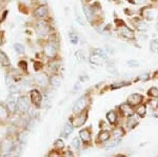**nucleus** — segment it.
<instances>
[{"instance_id":"obj_1","label":"nucleus","mask_w":158,"mask_h":157,"mask_svg":"<svg viewBox=\"0 0 158 157\" xmlns=\"http://www.w3.org/2000/svg\"><path fill=\"white\" fill-rule=\"evenodd\" d=\"M34 30L40 38H49L51 33V27L48 20H35Z\"/></svg>"},{"instance_id":"obj_2","label":"nucleus","mask_w":158,"mask_h":157,"mask_svg":"<svg viewBox=\"0 0 158 157\" xmlns=\"http://www.w3.org/2000/svg\"><path fill=\"white\" fill-rule=\"evenodd\" d=\"M49 14H50L49 6L44 3L37 4L32 11V15L35 18V20H48Z\"/></svg>"},{"instance_id":"obj_3","label":"nucleus","mask_w":158,"mask_h":157,"mask_svg":"<svg viewBox=\"0 0 158 157\" xmlns=\"http://www.w3.org/2000/svg\"><path fill=\"white\" fill-rule=\"evenodd\" d=\"M31 107V101L27 96H19L16 101V111L20 114L27 113Z\"/></svg>"},{"instance_id":"obj_4","label":"nucleus","mask_w":158,"mask_h":157,"mask_svg":"<svg viewBox=\"0 0 158 157\" xmlns=\"http://www.w3.org/2000/svg\"><path fill=\"white\" fill-rule=\"evenodd\" d=\"M34 82L41 89H47L50 85V76L45 72H40L35 75Z\"/></svg>"},{"instance_id":"obj_5","label":"nucleus","mask_w":158,"mask_h":157,"mask_svg":"<svg viewBox=\"0 0 158 157\" xmlns=\"http://www.w3.org/2000/svg\"><path fill=\"white\" fill-rule=\"evenodd\" d=\"M29 98H30V101H31V105L36 107L37 109L40 108L41 105V101H42V95L40 93L39 90L37 89H33L31 90L30 94H29Z\"/></svg>"},{"instance_id":"obj_6","label":"nucleus","mask_w":158,"mask_h":157,"mask_svg":"<svg viewBox=\"0 0 158 157\" xmlns=\"http://www.w3.org/2000/svg\"><path fill=\"white\" fill-rule=\"evenodd\" d=\"M86 118H88V111H83V112L77 114V116L74 117V119L72 121L73 126H75V128L81 126L86 121Z\"/></svg>"},{"instance_id":"obj_7","label":"nucleus","mask_w":158,"mask_h":157,"mask_svg":"<svg viewBox=\"0 0 158 157\" xmlns=\"http://www.w3.org/2000/svg\"><path fill=\"white\" fill-rule=\"evenodd\" d=\"M0 65L4 69H10L12 67L11 60H10L9 55L4 52L3 50L0 49Z\"/></svg>"},{"instance_id":"obj_8","label":"nucleus","mask_w":158,"mask_h":157,"mask_svg":"<svg viewBox=\"0 0 158 157\" xmlns=\"http://www.w3.org/2000/svg\"><path fill=\"white\" fill-rule=\"evenodd\" d=\"M61 85H62V77L59 74L54 73L50 76V85L53 89H58Z\"/></svg>"},{"instance_id":"obj_9","label":"nucleus","mask_w":158,"mask_h":157,"mask_svg":"<svg viewBox=\"0 0 158 157\" xmlns=\"http://www.w3.org/2000/svg\"><path fill=\"white\" fill-rule=\"evenodd\" d=\"M86 105H88V100H86L85 96L80 97L77 101H76L75 105H74V112H76V113L82 112V110H85V109Z\"/></svg>"},{"instance_id":"obj_10","label":"nucleus","mask_w":158,"mask_h":157,"mask_svg":"<svg viewBox=\"0 0 158 157\" xmlns=\"http://www.w3.org/2000/svg\"><path fill=\"white\" fill-rule=\"evenodd\" d=\"M83 12H85V15L86 19H88L90 22H93L94 19H95V16H96L93 6H89L88 3H85V4H83Z\"/></svg>"},{"instance_id":"obj_11","label":"nucleus","mask_w":158,"mask_h":157,"mask_svg":"<svg viewBox=\"0 0 158 157\" xmlns=\"http://www.w3.org/2000/svg\"><path fill=\"white\" fill-rule=\"evenodd\" d=\"M61 65V61L60 59H58V58H54V59H50L49 60V63H48V69L52 74H54V73H57V71L59 70Z\"/></svg>"},{"instance_id":"obj_12","label":"nucleus","mask_w":158,"mask_h":157,"mask_svg":"<svg viewBox=\"0 0 158 157\" xmlns=\"http://www.w3.org/2000/svg\"><path fill=\"white\" fill-rule=\"evenodd\" d=\"M10 114H11V112H10V110L7 109L6 105L0 103V122L3 123L9 120Z\"/></svg>"},{"instance_id":"obj_13","label":"nucleus","mask_w":158,"mask_h":157,"mask_svg":"<svg viewBox=\"0 0 158 157\" xmlns=\"http://www.w3.org/2000/svg\"><path fill=\"white\" fill-rule=\"evenodd\" d=\"M104 61H106V57H103L102 55H99L95 52H93V54L90 56V62L93 63V64H95V65L103 64Z\"/></svg>"},{"instance_id":"obj_14","label":"nucleus","mask_w":158,"mask_h":157,"mask_svg":"<svg viewBox=\"0 0 158 157\" xmlns=\"http://www.w3.org/2000/svg\"><path fill=\"white\" fill-rule=\"evenodd\" d=\"M142 101V96L139 94H132L129 96L128 103L131 105H137Z\"/></svg>"},{"instance_id":"obj_15","label":"nucleus","mask_w":158,"mask_h":157,"mask_svg":"<svg viewBox=\"0 0 158 157\" xmlns=\"http://www.w3.org/2000/svg\"><path fill=\"white\" fill-rule=\"evenodd\" d=\"M79 135H80L81 140H82L85 143H89L91 141V131H90V129H83L82 131H80Z\"/></svg>"},{"instance_id":"obj_16","label":"nucleus","mask_w":158,"mask_h":157,"mask_svg":"<svg viewBox=\"0 0 158 157\" xmlns=\"http://www.w3.org/2000/svg\"><path fill=\"white\" fill-rule=\"evenodd\" d=\"M120 33H121L122 36L126 37V38H129V39H132V38H134L133 31H132L131 29H129L128 27H126V25H122V27H121Z\"/></svg>"},{"instance_id":"obj_17","label":"nucleus","mask_w":158,"mask_h":157,"mask_svg":"<svg viewBox=\"0 0 158 157\" xmlns=\"http://www.w3.org/2000/svg\"><path fill=\"white\" fill-rule=\"evenodd\" d=\"M13 146H14V143H13L10 139H6V140L3 141V143H1V149H0V151L4 152V153H9V152H11Z\"/></svg>"},{"instance_id":"obj_18","label":"nucleus","mask_w":158,"mask_h":157,"mask_svg":"<svg viewBox=\"0 0 158 157\" xmlns=\"http://www.w3.org/2000/svg\"><path fill=\"white\" fill-rule=\"evenodd\" d=\"M120 111L124 115H132L133 114V109H132V105H129V103H122L120 105Z\"/></svg>"},{"instance_id":"obj_19","label":"nucleus","mask_w":158,"mask_h":157,"mask_svg":"<svg viewBox=\"0 0 158 157\" xmlns=\"http://www.w3.org/2000/svg\"><path fill=\"white\" fill-rule=\"evenodd\" d=\"M13 48H14L15 52L18 55H24L25 54V48L23 44L19 43V42H16V43L13 44Z\"/></svg>"},{"instance_id":"obj_20","label":"nucleus","mask_w":158,"mask_h":157,"mask_svg":"<svg viewBox=\"0 0 158 157\" xmlns=\"http://www.w3.org/2000/svg\"><path fill=\"white\" fill-rule=\"evenodd\" d=\"M106 118H108V121L111 125H114L117 121V113L115 111H110V112L106 114Z\"/></svg>"},{"instance_id":"obj_21","label":"nucleus","mask_w":158,"mask_h":157,"mask_svg":"<svg viewBox=\"0 0 158 157\" xmlns=\"http://www.w3.org/2000/svg\"><path fill=\"white\" fill-rule=\"evenodd\" d=\"M17 68L20 70V72L22 73V74H24V73H27V62L25 61V60L21 59L18 61V64H17Z\"/></svg>"},{"instance_id":"obj_22","label":"nucleus","mask_w":158,"mask_h":157,"mask_svg":"<svg viewBox=\"0 0 158 157\" xmlns=\"http://www.w3.org/2000/svg\"><path fill=\"white\" fill-rule=\"evenodd\" d=\"M142 16L146 17L147 19H154V17L156 16V14H155V12L153 11V10H150V9H144L143 12H142Z\"/></svg>"},{"instance_id":"obj_23","label":"nucleus","mask_w":158,"mask_h":157,"mask_svg":"<svg viewBox=\"0 0 158 157\" xmlns=\"http://www.w3.org/2000/svg\"><path fill=\"white\" fill-rule=\"evenodd\" d=\"M110 138V134L108 131H101L98 135V141L99 143H104Z\"/></svg>"},{"instance_id":"obj_24","label":"nucleus","mask_w":158,"mask_h":157,"mask_svg":"<svg viewBox=\"0 0 158 157\" xmlns=\"http://www.w3.org/2000/svg\"><path fill=\"white\" fill-rule=\"evenodd\" d=\"M20 151H21V147L18 146V145H14L11 150V155L12 157H17L20 154Z\"/></svg>"},{"instance_id":"obj_25","label":"nucleus","mask_w":158,"mask_h":157,"mask_svg":"<svg viewBox=\"0 0 158 157\" xmlns=\"http://www.w3.org/2000/svg\"><path fill=\"white\" fill-rule=\"evenodd\" d=\"M134 24H135V27H137L138 30H140V31H143V30H146L147 29V25L146 23H144L143 21H141L140 19H136L134 21Z\"/></svg>"},{"instance_id":"obj_26","label":"nucleus","mask_w":158,"mask_h":157,"mask_svg":"<svg viewBox=\"0 0 158 157\" xmlns=\"http://www.w3.org/2000/svg\"><path fill=\"white\" fill-rule=\"evenodd\" d=\"M138 123V118L135 117V116H132V117H130L128 119V122H127V125H128L129 128H134L135 126Z\"/></svg>"},{"instance_id":"obj_27","label":"nucleus","mask_w":158,"mask_h":157,"mask_svg":"<svg viewBox=\"0 0 158 157\" xmlns=\"http://www.w3.org/2000/svg\"><path fill=\"white\" fill-rule=\"evenodd\" d=\"M72 131H73V125L71 126L70 123H68L64 128V131H63V133H62V136L63 137H68V136L72 133Z\"/></svg>"},{"instance_id":"obj_28","label":"nucleus","mask_w":158,"mask_h":157,"mask_svg":"<svg viewBox=\"0 0 158 157\" xmlns=\"http://www.w3.org/2000/svg\"><path fill=\"white\" fill-rule=\"evenodd\" d=\"M124 134V131L122 130L121 128H116V129H114L113 130V136L115 138H119V137H121L122 135Z\"/></svg>"},{"instance_id":"obj_29","label":"nucleus","mask_w":158,"mask_h":157,"mask_svg":"<svg viewBox=\"0 0 158 157\" xmlns=\"http://www.w3.org/2000/svg\"><path fill=\"white\" fill-rule=\"evenodd\" d=\"M78 35L75 34V33H70V41L72 44H77L78 43Z\"/></svg>"},{"instance_id":"obj_30","label":"nucleus","mask_w":158,"mask_h":157,"mask_svg":"<svg viewBox=\"0 0 158 157\" xmlns=\"http://www.w3.org/2000/svg\"><path fill=\"white\" fill-rule=\"evenodd\" d=\"M75 58L78 62H82L83 60H85V55H83V53L81 52V51H77V52L75 53Z\"/></svg>"},{"instance_id":"obj_31","label":"nucleus","mask_w":158,"mask_h":157,"mask_svg":"<svg viewBox=\"0 0 158 157\" xmlns=\"http://www.w3.org/2000/svg\"><path fill=\"white\" fill-rule=\"evenodd\" d=\"M146 105H139L138 108H137V110H136V113L138 114L139 116H143L144 114H146L147 112V110H146Z\"/></svg>"},{"instance_id":"obj_32","label":"nucleus","mask_w":158,"mask_h":157,"mask_svg":"<svg viewBox=\"0 0 158 157\" xmlns=\"http://www.w3.org/2000/svg\"><path fill=\"white\" fill-rule=\"evenodd\" d=\"M106 71H108V73H110V74H112V75H117L116 68L114 67V65H112V64L106 65Z\"/></svg>"},{"instance_id":"obj_33","label":"nucleus","mask_w":158,"mask_h":157,"mask_svg":"<svg viewBox=\"0 0 158 157\" xmlns=\"http://www.w3.org/2000/svg\"><path fill=\"white\" fill-rule=\"evenodd\" d=\"M149 95L152 96V97H154V98L158 97V89L157 88H151L149 90Z\"/></svg>"},{"instance_id":"obj_34","label":"nucleus","mask_w":158,"mask_h":157,"mask_svg":"<svg viewBox=\"0 0 158 157\" xmlns=\"http://www.w3.org/2000/svg\"><path fill=\"white\" fill-rule=\"evenodd\" d=\"M150 107H151L153 110H157L158 109V100L157 99H152L150 100Z\"/></svg>"},{"instance_id":"obj_35","label":"nucleus","mask_w":158,"mask_h":157,"mask_svg":"<svg viewBox=\"0 0 158 157\" xmlns=\"http://www.w3.org/2000/svg\"><path fill=\"white\" fill-rule=\"evenodd\" d=\"M128 64L130 65V67L137 68L139 65V62L137 61V60H135V59H130V60H128Z\"/></svg>"},{"instance_id":"obj_36","label":"nucleus","mask_w":158,"mask_h":157,"mask_svg":"<svg viewBox=\"0 0 158 157\" xmlns=\"http://www.w3.org/2000/svg\"><path fill=\"white\" fill-rule=\"evenodd\" d=\"M19 139H20V141L21 143H25V141L27 140V133H21L20 134V136H19Z\"/></svg>"},{"instance_id":"obj_37","label":"nucleus","mask_w":158,"mask_h":157,"mask_svg":"<svg viewBox=\"0 0 158 157\" xmlns=\"http://www.w3.org/2000/svg\"><path fill=\"white\" fill-rule=\"evenodd\" d=\"M72 146L74 147L75 149H78L79 147H80V143H79V140L77 138H74L73 141H72Z\"/></svg>"},{"instance_id":"obj_38","label":"nucleus","mask_w":158,"mask_h":157,"mask_svg":"<svg viewBox=\"0 0 158 157\" xmlns=\"http://www.w3.org/2000/svg\"><path fill=\"white\" fill-rule=\"evenodd\" d=\"M157 41L156 40H154V41L151 43V50L153 51V52H156V51L158 50V45H157Z\"/></svg>"},{"instance_id":"obj_39","label":"nucleus","mask_w":158,"mask_h":157,"mask_svg":"<svg viewBox=\"0 0 158 157\" xmlns=\"http://www.w3.org/2000/svg\"><path fill=\"white\" fill-rule=\"evenodd\" d=\"M55 147L57 148V150H59V149H62L63 147H64V145H63V143L61 140H57L55 143Z\"/></svg>"},{"instance_id":"obj_40","label":"nucleus","mask_w":158,"mask_h":157,"mask_svg":"<svg viewBox=\"0 0 158 157\" xmlns=\"http://www.w3.org/2000/svg\"><path fill=\"white\" fill-rule=\"evenodd\" d=\"M76 20H77V22L79 24H81V25H83L85 24V22H83V20L81 19V17H80V15L78 14V12L76 11Z\"/></svg>"},{"instance_id":"obj_41","label":"nucleus","mask_w":158,"mask_h":157,"mask_svg":"<svg viewBox=\"0 0 158 157\" xmlns=\"http://www.w3.org/2000/svg\"><path fill=\"white\" fill-rule=\"evenodd\" d=\"M62 157H74V154L71 151H65L62 154Z\"/></svg>"},{"instance_id":"obj_42","label":"nucleus","mask_w":158,"mask_h":157,"mask_svg":"<svg viewBox=\"0 0 158 157\" xmlns=\"http://www.w3.org/2000/svg\"><path fill=\"white\" fill-rule=\"evenodd\" d=\"M123 85H124V83H123V82H120V83H115V85H112V89H118V88H120V87H123Z\"/></svg>"},{"instance_id":"obj_43","label":"nucleus","mask_w":158,"mask_h":157,"mask_svg":"<svg viewBox=\"0 0 158 157\" xmlns=\"http://www.w3.org/2000/svg\"><path fill=\"white\" fill-rule=\"evenodd\" d=\"M106 52H109L110 54H114V49L110 47V45H106Z\"/></svg>"},{"instance_id":"obj_44","label":"nucleus","mask_w":158,"mask_h":157,"mask_svg":"<svg viewBox=\"0 0 158 157\" xmlns=\"http://www.w3.org/2000/svg\"><path fill=\"white\" fill-rule=\"evenodd\" d=\"M148 78H149V74H142L141 76H140V79H142V80H147Z\"/></svg>"},{"instance_id":"obj_45","label":"nucleus","mask_w":158,"mask_h":157,"mask_svg":"<svg viewBox=\"0 0 158 157\" xmlns=\"http://www.w3.org/2000/svg\"><path fill=\"white\" fill-rule=\"evenodd\" d=\"M3 44V33L0 32V47Z\"/></svg>"},{"instance_id":"obj_46","label":"nucleus","mask_w":158,"mask_h":157,"mask_svg":"<svg viewBox=\"0 0 158 157\" xmlns=\"http://www.w3.org/2000/svg\"><path fill=\"white\" fill-rule=\"evenodd\" d=\"M49 157H59V155H58L57 152H52V153H50Z\"/></svg>"},{"instance_id":"obj_47","label":"nucleus","mask_w":158,"mask_h":157,"mask_svg":"<svg viewBox=\"0 0 158 157\" xmlns=\"http://www.w3.org/2000/svg\"><path fill=\"white\" fill-rule=\"evenodd\" d=\"M79 88H80V82H77L75 85V88H74V91H77Z\"/></svg>"},{"instance_id":"obj_48","label":"nucleus","mask_w":158,"mask_h":157,"mask_svg":"<svg viewBox=\"0 0 158 157\" xmlns=\"http://www.w3.org/2000/svg\"><path fill=\"white\" fill-rule=\"evenodd\" d=\"M81 1H83L85 3H89V2H90L91 0H81Z\"/></svg>"},{"instance_id":"obj_49","label":"nucleus","mask_w":158,"mask_h":157,"mask_svg":"<svg viewBox=\"0 0 158 157\" xmlns=\"http://www.w3.org/2000/svg\"><path fill=\"white\" fill-rule=\"evenodd\" d=\"M4 157H12L11 155H6V156H4Z\"/></svg>"},{"instance_id":"obj_50","label":"nucleus","mask_w":158,"mask_h":157,"mask_svg":"<svg viewBox=\"0 0 158 157\" xmlns=\"http://www.w3.org/2000/svg\"><path fill=\"white\" fill-rule=\"evenodd\" d=\"M117 157H124V156H121V155H120V156H117Z\"/></svg>"},{"instance_id":"obj_51","label":"nucleus","mask_w":158,"mask_h":157,"mask_svg":"<svg viewBox=\"0 0 158 157\" xmlns=\"http://www.w3.org/2000/svg\"><path fill=\"white\" fill-rule=\"evenodd\" d=\"M0 149H1V145H0Z\"/></svg>"},{"instance_id":"obj_52","label":"nucleus","mask_w":158,"mask_h":157,"mask_svg":"<svg viewBox=\"0 0 158 157\" xmlns=\"http://www.w3.org/2000/svg\"><path fill=\"white\" fill-rule=\"evenodd\" d=\"M157 52H158V50H157Z\"/></svg>"},{"instance_id":"obj_53","label":"nucleus","mask_w":158,"mask_h":157,"mask_svg":"<svg viewBox=\"0 0 158 157\" xmlns=\"http://www.w3.org/2000/svg\"><path fill=\"white\" fill-rule=\"evenodd\" d=\"M0 23H1V22H0Z\"/></svg>"},{"instance_id":"obj_54","label":"nucleus","mask_w":158,"mask_h":157,"mask_svg":"<svg viewBox=\"0 0 158 157\" xmlns=\"http://www.w3.org/2000/svg\"><path fill=\"white\" fill-rule=\"evenodd\" d=\"M157 23H158V22H157Z\"/></svg>"}]
</instances>
